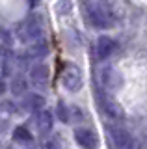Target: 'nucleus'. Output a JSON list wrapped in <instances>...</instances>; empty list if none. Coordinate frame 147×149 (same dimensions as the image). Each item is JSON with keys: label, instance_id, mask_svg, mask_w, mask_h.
Instances as JSON below:
<instances>
[{"label": "nucleus", "instance_id": "nucleus-1", "mask_svg": "<svg viewBox=\"0 0 147 149\" xmlns=\"http://www.w3.org/2000/svg\"><path fill=\"white\" fill-rule=\"evenodd\" d=\"M82 82H84V78H82V71H80L78 65H75V63L63 65V69H62V84H63V88H65L67 91H71V93L80 91Z\"/></svg>", "mask_w": 147, "mask_h": 149}, {"label": "nucleus", "instance_id": "nucleus-2", "mask_svg": "<svg viewBox=\"0 0 147 149\" xmlns=\"http://www.w3.org/2000/svg\"><path fill=\"white\" fill-rule=\"evenodd\" d=\"M89 17H91V22L97 28H108V26H112V22H114V15H112V11H110L106 2L93 4V6L89 8Z\"/></svg>", "mask_w": 147, "mask_h": 149}, {"label": "nucleus", "instance_id": "nucleus-3", "mask_svg": "<svg viewBox=\"0 0 147 149\" xmlns=\"http://www.w3.org/2000/svg\"><path fill=\"white\" fill-rule=\"evenodd\" d=\"M108 132H110V138H112L116 149H134L136 147L132 134L128 132V130H125L123 127L112 125V127H108Z\"/></svg>", "mask_w": 147, "mask_h": 149}, {"label": "nucleus", "instance_id": "nucleus-4", "mask_svg": "<svg viewBox=\"0 0 147 149\" xmlns=\"http://www.w3.org/2000/svg\"><path fill=\"white\" fill-rule=\"evenodd\" d=\"M75 140L80 147L84 149H97L99 147V138L93 130L84 129V127H76L75 129Z\"/></svg>", "mask_w": 147, "mask_h": 149}, {"label": "nucleus", "instance_id": "nucleus-5", "mask_svg": "<svg viewBox=\"0 0 147 149\" xmlns=\"http://www.w3.org/2000/svg\"><path fill=\"white\" fill-rule=\"evenodd\" d=\"M101 82H103V86L108 91H117L123 80H121L119 71H116L114 67H104L103 73H101Z\"/></svg>", "mask_w": 147, "mask_h": 149}, {"label": "nucleus", "instance_id": "nucleus-6", "mask_svg": "<svg viewBox=\"0 0 147 149\" xmlns=\"http://www.w3.org/2000/svg\"><path fill=\"white\" fill-rule=\"evenodd\" d=\"M49 77H50V69L45 63H37L30 69V82L37 88H45L49 84Z\"/></svg>", "mask_w": 147, "mask_h": 149}, {"label": "nucleus", "instance_id": "nucleus-7", "mask_svg": "<svg viewBox=\"0 0 147 149\" xmlns=\"http://www.w3.org/2000/svg\"><path fill=\"white\" fill-rule=\"evenodd\" d=\"M35 123H37V130L41 136H47V134L52 130V125H54V116L50 110H39L37 116H35Z\"/></svg>", "mask_w": 147, "mask_h": 149}, {"label": "nucleus", "instance_id": "nucleus-8", "mask_svg": "<svg viewBox=\"0 0 147 149\" xmlns=\"http://www.w3.org/2000/svg\"><path fill=\"white\" fill-rule=\"evenodd\" d=\"M101 106H103L104 114H106L108 118H112V119H121L123 116H125L121 104L116 102L114 99H110V97H101Z\"/></svg>", "mask_w": 147, "mask_h": 149}, {"label": "nucleus", "instance_id": "nucleus-9", "mask_svg": "<svg viewBox=\"0 0 147 149\" xmlns=\"http://www.w3.org/2000/svg\"><path fill=\"white\" fill-rule=\"evenodd\" d=\"M116 50V41L108 36H101L97 39V56L101 60H106L108 56H112V52Z\"/></svg>", "mask_w": 147, "mask_h": 149}, {"label": "nucleus", "instance_id": "nucleus-10", "mask_svg": "<svg viewBox=\"0 0 147 149\" xmlns=\"http://www.w3.org/2000/svg\"><path fill=\"white\" fill-rule=\"evenodd\" d=\"M41 34V30H39V24L35 21H26L24 24L21 26V30H19V36H21V39L22 41H34V39H37Z\"/></svg>", "mask_w": 147, "mask_h": 149}, {"label": "nucleus", "instance_id": "nucleus-11", "mask_svg": "<svg viewBox=\"0 0 147 149\" xmlns=\"http://www.w3.org/2000/svg\"><path fill=\"white\" fill-rule=\"evenodd\" d=\"M22 104H24V108L28 112H39L43 108V104H45V99L39 95V93H28V95H24Z\"/></svg>", "mask_w": 147, "mask_h": 149}, {"label": "nucleus", "instance_id": "nucleus-12", "mask_svg": "<svg viewBox=\"0 0 147 149\" xmlns=\"http://www.w3.org/2000/svg\"><path fill=\"white\" fill-rule=\"evenodd\" d=\"M49 52V47L47 43H45L41 37H37V39H34L28 47V50H26V54L30 56V58H43L45 54Z\"/></svg>", "mask_w": 147, "mask_h": 149}, {"label": "nucleus", "instance_id": "nucleus-13", "mask_svg": "<svg viewBox=\"0 0 147 149\" xmlns=\"http://www.w3.org/2000/svg\"><path fill=\"white\" fill-rule=\"evenodd\" d=\"M13 140L17 143H32L34 142V136H32V132L26 127H17L13 130Z\"/></svg>", "mask_w": 147, "mask_h": 149}, {"label": "nucleus", "instance_id": "nucleus-14", "mask_svg": "<svg viewBox=\"0 0 147 149\" xmlns=\"http://www.w3.org/2000/svg\"><path fill=\"white\" fill-rule=\"evenodd\" d=\"M11 91L13 95H22L26 91V80L22 77H15L11 80Z\"/></svg>", "mask_w": 147, "mask_h": 149}, {"label": "nucleus", "instance_id": "nucleus-15", "mask_svg": "<svg viewBox=\"0 0 147 149\" xmlns=\"http://www.w3.org/2000/svg\"><path fill=\"white\" fill-rule=\"evenodd\" d=\"M15 114V104L11 101H0V118Z\"/></svg>", "mask_w": 147, "mask_h": 149}, {"label": "nucleus", "instance_id": "nucleus-16", "mask_svg": "<svg viewBox=\"0 0 147 149\" xmlns=\"http://www.w3.org/2000/svg\"><path fill=\"white\" fill-rule=\"evenodd\" d=\"M71 8H73L71 0H60V2H58V6H56V9H58V13H60V15H67V13L71 11Z\"/></svg>", "mask_w": 147, "mask_h": 149}, {"label": "nucleus", "instance_id": "nucleus-17", "mask_svg": "<svg viewBox=\"0 0 147 149\" xmlns=\"http://www.w3.org/2000/svg\"><path fill=\"white\" fill-rule=\"evenodd\" d=\"M43 149H62L60 138H58V136H52V138L45 140V142H43Z\"/></svg>", "mask_w": 147, "mask_h": 149}, {"label": "nucleus", "instance_id": "nucleus-18", "mask_svg": "<svg viewBox=\"0 0 147 149\" xmlns=\"http://www.w3.org/2000/svg\"><path fill=\"white\" fill-rule=\"evenodd\" d=\"M58 118H60V121H69V110L62 101L58 102Z\"/></svg>", "mask_w": 147, "mask_h": 149}, {"label": "nucleus", "instance_id": "nucleus-19", "mask_svg": "<svg viewBox=\"0 0 147 149\" xmlns=\"http://www.w3.org/2000/svg\"><path fill=\"white\" fill-rule=\"evenodd\" d=\"M6 129H8V121H4L2 118H0V134L6 132Z\"/></svg>", "mask_w": 147, "mask_h": 149}, {"label": "nucleus", "instance_id": "nucleus-20", "mask_svg": "<svg viewBox=\"0 0 147 149\" xmlns=\"http://www.w3.org/2000/svg\"><path fill=\"white\" fill-rule=\"evenodd\" d=\"M4 88H6V84H4V82H0V93L4 91Z\"/></svg>", "mask_w": 147, "mask_h": 149}, {"label": "nucleus", "instance_id": "nucleus-21", "mask_svg": "<svg viewBox=\"0 0 147 149\" xmlns=\"http://www.w3.org/2000/svg\"><path fill=\"white\" fill-rule=\"evenodd\" d=\"M28 149H35V147H28Z\"/></svg>", "mask_w": 147, "mask_h": 149}, {"label": "nucleus", "instance_id": "nucleus-22", "mask_svg": "<svg viewBox=\"0 0 147 149\" xmlns=\"http://www.w3.org/2000/svg\"><path fill=\"white\" fill-rule=\"evenodd\" d=\"M8 149H13V147H8Z\"/></svg>", "mask_w": 147, "mask_h": 149}]
</instances>
